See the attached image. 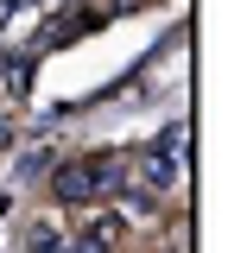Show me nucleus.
Segmentation results:
<instances>
[{"mask_svg":"<svg viewBox=\"0 0 247 253\" xmlns=\"http://www.w3.org/2000/svg\"><path fill=\"white\" fill-rule=\"evenodd\" d=\"M121 158L114 152H95V158H76V165H63L57 177H51V190H57L63 203H101V196H114L121 190Z\"/></svg>","mask_w":247,"mask_h":253,"instance_id":"nucleus-1","label":"nucleus"},{"mask_svg":"<svg viewBox=\"0 0 247 253\" xmlns=\"http://www.w3.org/2000/svg\"><path fill=\"white\" fill-rule=\"evenodd\" d=\"M152 152L165 158V165H171L178 177H184V171H190V126H184V121H171L165 133H158V146H152Z\"/></svg>","mask_w":247,"mask_h":253,"instance_id":"nucleus-2","label":"nucleus"},{"mask_svg":"<svg viewBox=\"0 0 247 253\" xmlns=\"http://www.w3.org/2000/svg\"><path fill=\"white\" fill-rule=\"evenodd\" d=\"M70 241H63V228H51V221H38V228H26V253H63Z\"/></svg>","mask_w":247,"mask_h":253,"instance_id":"nucleus-3","label":"nucleus"},{"mask_svg":"<svg viewBox=\"0 0 247 253\" xmlns=\"http://www.w3.org/2000/svg\"><path fill=\"white\" fill-rule=\"evenodd\" d=\"M63 253H108L101 241H76V247H63Z\"/></svg>","mask_w":247,"mask_h":253,"instance_id":"nucleus-4","label":"nucleus"},{"mask_svg":"<svg viewBox=\"0 0 247 253\" xmlns=\"http://www.w3.org/2000/svg\"><path fill=\"white\" fill-rule=\"evenodd\" d=\"M6 146H13V121L0 114V152H6Z\"/></svg>","mask_w":247,"mask_h":253,"instance_id":"nucleus-5","label":"nucleus"},{"mask_svg":"<svg viewBox=\"0 0 247 253\" xmlns=\"http://www.w3.org/2000/svg\"><path fill=\"white\" fill-rule=\"evenodd\" d=\"M114 6H127V0H114Z\"/></svg>","mask_w":247,"mask_h":253,"instance_id":"nucleus-6","label":"nucleus"}]
</instances>
